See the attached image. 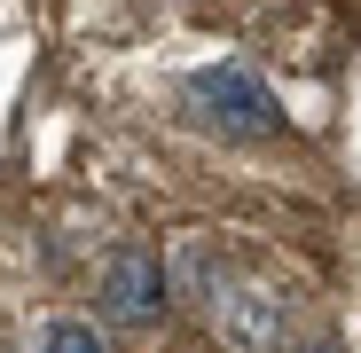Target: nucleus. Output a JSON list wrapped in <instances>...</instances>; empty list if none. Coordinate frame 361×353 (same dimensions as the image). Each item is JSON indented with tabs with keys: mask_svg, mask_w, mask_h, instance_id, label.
Here are the masks:
<instances>
[{
	"mask_svg": "<svg viewBox=\"0 0 361 353\" xmlns=\"http://www.w3.org/2000/svg\"><path fill=\"white\" fill-rule=\"evenodd\" d=\"M180 110H189L204 134H235V142H259V134H275V126H283V110H275L267 79H252L244 63L197 71L189 87H180Z\"/></svg>",
	"mask_w": 361,
	"mask_h": 353,
	"instance_id": "1",
	"label": "nucleus"
},
{
	"mask_svg": "<svg viewBox=\"0 0 361 353\" xmlns=\"http://www.w3.org/2000/svg\"><path fill=\"white\" fill-rule=\"evenodd\" d=\"M94 306L110 330H157L173 306V275L157 267V252H110L102 283H94Z\"/></svg>",
	"mask_w": 361,
	"mask_h": 353,
	"instance_id": "2",
	"label": "nucleus"
},
{
	"mask_svg": "<svg viewBox=\"0 0 361 353\" xmlns=\"http://www.w3.org/2000/svg\"><path fill=\"white\" fill-rule=\"evenodd\" d=\"M39 353H110V345L94 337V322H55V330L39 337Z\"/></svg>",
	"mask_w": 361,
	"mask_h": 353,
	"instance_id": "3",
	"label": "nucleus"
}]
</instances>
